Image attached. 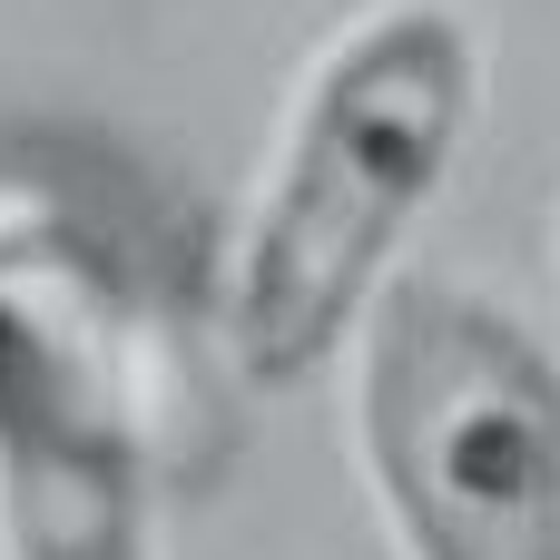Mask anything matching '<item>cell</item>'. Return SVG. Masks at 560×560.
<instances>
[{
	"mask_svg": "<svg viewBox=\"0 0 560 560\" xmlns=\"http://www.w3.org/2000/svg\"><path fill=\"white\" fill-rule=\"evenodd\" d=\"M482 98L492 39L472 0H364L315 39L217 246V345L256 394H295L345 354L453 187Z\"/></svg>",
	"mask_w": 560,
	"mask_h": 560,
	"instance_id": "6da1fadb",
	"label": "cell"
},
{
	"mask_svg": "<svg viewBox=\"0 0 560 560\" xmlns=\"http://www.w3.org/2000/svg\"><path fill=\"white\" fill-rule=\"evenodd\" d=\"M0 560H158L148 325L39 187H0Z\"/></svg>",
	"mask_w": 560,
	"mask_h": 560,
	"instance_id": "3957f363",
	"label": "cell"
},
{
	"mask_svg": "<svg viewBox=\"0 0 560 560\" xmlns=\"http://www.w3.org/2000/svg\"><path fill=\"white\" fill-rule=\"evenodd\" d=\"M335 364L404 560H560V354L541 325L472 276L394 266Z\"/></svg>",
	"mask_w": 560,
	"mask_h": 560,
	"instance_id": "7a4b0ae2",
	"label": "cell"
}]
</instances>
